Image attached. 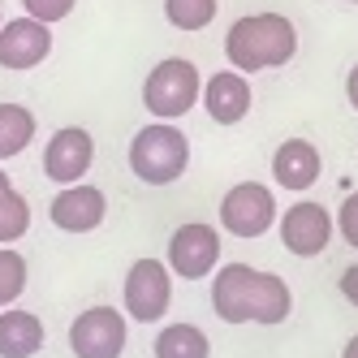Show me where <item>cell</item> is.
Masks as SVG:
<instances>
[{
    "mask_svg": "<svg viewBox=\"0 0 358 358\" xmlns=\"http://www.w3.org/2000/svg\"><path fill=\"white\" fill-rule=\"evenodd\" d=\"M199 95H203L199 65L186 61V57L160 61L156 69L147 73V83H143V104H147V113L156 117V121H177V117H186V113L199 104Z\"/></svg>",
    "mask_w": 358,
    "mask_h": 358,
    "instance_id": "4",
    "label": "cell"
},
{
    "mask_svg": "<svg viewBox=\"0 0 358 358\" xmlns=\"http://www.w3.org/2000/svg\"><path fill=\"white\" fill-rule=\"evenodd\" d=\"M52 52V27L31 13H22L0 27V69H35Z\"/></svg>",
    "mask_w": 358,
    "mask_h": 358,
    "instance_id": "11",
    "label": "cell"
},
{
    "mask_svg": "<svg viewBox=\"0 0 358 358\" xmlns=\"http://www.w3.org/2000/svg\"><path fill=\"white\" fill-rule=\"evenodd\" d=\"M125 311L117 306H87V311L69 324V350L73 358H121L125 354Z\"/></svg>",
    "mask_w": 358,
    "mask_h": 358,
    "instance_id": "6",
    "label": "cell"
},
{
    "mask_svg": "<svg viewBox=\"0 0 358 358\" xmlns=\"http://www.w3.org/2000/svg\"><path fill=\"white\" fill-rule=\"evenodd\" d=\"M52 224L61 234H91V229L104 224L108 216V199L99 186H87V182H73V186H61V194L52 199V208H48Z\"/></svg>",
    "mask_w": 358,
    "mask_h": 358,
    "instance_id": "12",
    "label": "cell"
},
{
    "mask_svg": "<svg viewBox=\"0 0 358 358\" xmlns=\"http://www.w3.org/2000/svg\"><path fill=\"white\" fill-rule=\"evenodd\" d=\"M0 27H5V17H0Z\"/></svg>",
    "mask_w": 358,
    "mask_h": 358,
    "instance_id": "27",
    "label": "cell"
},
{
    "mask_svg": "<svg viewBox=\"0 0 358 358\" xmlns=\"http://www.w3.org/2000/svg\"><path fill=\"white\" fill-rule=\"evenodd\" d=\"M276 229H280V242H285L289 255H298V259H315V255L328 250L332 234H337V216H332L324 203L298 199L294 208L276 220Z\"/></svg>",
    "mask_w": 358,
    "mask_h": 358,
    "instance_id": "9",
    "label": "cell"
},
{
    "mask_svg": "<svg viewBox=\"0 0 358 358\" xmlns=\"http://www.w3.org/2000/svg\"><path fill=\"white\" fill-rule=\"evenodd\" d=\"M320 173H324V156H320V147L315 143H306V138H285L276 147V156H272V177H276V186L280 190H311L320 182Z\"/></svg>",
    "mask_w": 358,
    "mask_h": 358,
    "instance_id": "13",
    "label": "cell"
},
{
    "mask_svg": "<svg viewBox=\"0 0 358 358\" xmlns=\"http://www.w3.org/2000/svg\"><path fill=\"white\" fill-rule=\"evenodd\" d=\"M220 268V234L203 220H186L169 238V272L182 280H203Z\"/></svg>",
    "mask_w": 358,
    "mask_h": 358,
    "instance_id": "8",
    "label": "cell"
},
{
    "mask_svg": "<svg viewBox=\"0 0 358 358\" xmlns=\"http://www.w3.org/2000/svg\"><path fill=\"white\" fill-rule=\"evenodd\" d=\"M164 17L177 31H203L216 17V0H164Z\"/></svg>",
    "mask_w": 358,
    "mask_h": 358,
    "instance_id": "18",
    "label": "cell"
},
{
    "mask_svg": "<svg viewBox=\"0 0 358 358\" xmlns=\"http://www.w3.org/2000/svg\"><path fill=\"white\" fill-rule=\"evenodd\" d=\"M341 298H345L350 306H358V264H350V268L341 272Z\"/></svg>",
    "mask_w": 358,
    "mask_h": 358,
    "instance_id": "23",
    "label": "cell"
},
{
    "mask_svg": "<svg viewBox=\"0 0 358 358\" xmlns=\"http://www.w3.org/2000/svg\"><path fill=\"white\" fill-rule=\"evenodd\" d=\"M35 113L27 104H0V164L22 156L35 138Z\"/></svg>",
    "mask_w": 358,
    "mask_h": 358,
    "instance_id": "17",
    "label": "cell"
},
{
    "mask_svg": "<svg viewBox=\"0 0 358 358\" xmlns=\"http://www.w3.org/2000/svg\"><path fill=\"white\" fill-rule=\"evenodd\" d=\"M212 311L224 324H285L294 311V294L276 272L250 264H224L212 272Z\"/></svg>",
    "mask_w": 358,
    "mask_h": 358,
    "instance_id": "1",
    "label": "cell"
},
{
    "mask_svg": "<svg viewBox=\"0 0 358 358\" xmlns=\"http://www.w3.org/2000/svg\"><path fill=\"white\" fill-rule=\"evenodd\" d=\"M91 160H95V138L83 125H61L43 147V177L57 186H73L91 173Z\"/></svg>",
    "mask_w": 358,
    "mask_h": 358,
    "instance_id": "10",
    "label": "cell"
},
{
    "mask_svg": "<svg viewBox=\"0 0 358 358\" xmlns=\"http://www.w3.org/2000/svg\"><path fill=\"white\" fill-rule=\"evenodd\" d=\"M298 52V31L285 13H246L224 35V57L242 73H264L289 65Z\"/></svg>",
    "mask_w": 358,
    "mask_h": 358,
    "instance_id": "2",
    "label": "cell"
},
{
    "mask_svg": "<svg viewBox=\"0 0 358 358\" xmlns=\"http://www.w3.org/2000/svg\"><path fill=\"white\" fill-rule=\"evenodd\" d=\"M190 169V138L173 121H151L130 138V173L147 186H173Z\"/></svg>",
    "mask_w": 358,
    "mask_h": 358,
    "instance_id": "3",
    "label": "cell"
},
{
    "mask_svg": "<svg viewBox=\"0 0 358 358\" xmlns=\"http://www.w3.org/2000/svg\"><path fill=\"white\" fill-rule=\"evenodd\" d=\"M9 190H13V182H9V173L0 169V194H9Z\"/></svg>",
    "mask_w": 358,
    "mask_h": 358,
    "instance_id": "26",
    "label": "cell"
},
{
    "mask_svg": "<svg viewBox=\"0 0 358 358\" xmlns=\"http://www.w3.org/2000/svg\"><path fill=\"white\" fill-rule=\"evenodd\" d=\"M341 358H358V337H350V341H345V350H341Z\"/></svg>",
    "mask_w": 358,
    "mask_h": 358,
    "instance_id": "25",
    "label": "cell"
},
{
    "mask_svg": "<svg viewBox=\"0 0 358 358\" xmlns=\"http://www.w3.org/2000/svg\"><path fill=\"white\" fill-rule=\"evenodd\" d=\"M276 220V199L264 182H238L220 199V229L234 238H264Z\"/></svg>",
    "mask_w": 358,
    "mask_h": 358,
    "instance_id": "7",
    "label": "cell"
},
{
    "mask_svg": "<svg viewBox=\"0 0 358 358\" xmlns=\"http://www.w3.org/2000/svg\"><path fill=\"white\" fill-rule=\"evenodd\" d=\"M125 315L134 324H160L173 306V276L164 259H134L130 272H125Z\"/></svg>",
    "mask_w": 358,
    "mask_h": 358,
    "instance_id": "5",
    "label": "cell"
},
{
    "mask_svg": "<svg viewBox=\"0 0 358 358\" xmlns=\"http://www.w3.org/2000/svg\"><path fill=\"white\" fill-rule=\"evenodd\" d=\"M337 229H341V242L358 250V190H350L341 199V212H337Z\"/></svg>",
    "mask_w": 358,
    "mask_h": 358,
    "instance_id": "22",
    "label": "cell"
},
{
    "mask_svg": "<svg viewBox=\"0 0 358 358\" xmlns=\"http://www.w3.org/2000/svg\"><path fill=\"white\" fill-rule=\"evenodd\" d=\"M43 350V320L22 306L0 311V358H35Z\"/></svg>",
    "mask_w": 358,
    "mask_h": 358,
    "instance_id": "15",
    "label": "cell"
},
{
    "mask_svg": "<svg viewBox=\"0 0 358 358\" xmlns=\"http://www.w3.org/2000/svg\"><path fill=\"white\" fill-rule=\"evenodd\" d=\"M350 5H358V0H350Z\"/></svg>",
    "mask_w": 358,
    "mask_h": 358,
    "instance_id": "28",
    "label": "cell"
},
{
    "mask_svg": "<svg viewBox=\"0 0 358 358\" xmlns=\"http://www.w3.org/2000/svg\"><path fill=\"white\" fill-rule=\"evenodd\" d=\"M156 358H212V341L199 324H169L156 332Z\"/></svg>",
    "mask_w": 358,
    "mask_h": 358,
    "instance_id": "16",
    "label": "cell"
},
{
    "mask_svg": "<svg viewBox=\"0 0 358 358\" xmlns=\"http://www.w3.org/2000/svg\"><path fill=\"white\" fill-rule=\"evenodd\" d=\"M345 99H350V108L358 113V65L350 69V78H345Z\"/></svg>",
    "mask_w": 358,
    "mask_h": 358,
    "instance_id": "24",
    "label": "cell"
},
{
    "mask_svg": "<svg viewBox=\"0 0 358 358\" xmlns=\"http://www.w3.org/2000/svg\"><path fill=\"white\" fill-rule=\"evenodd\" d=\"M73 5H78V0H22V9H27L31 17H39V22H48V27L61 22V17H69Z\"/></svg>",
    "mask_w": 358,
    "mask_h": 358,
    "instance_id": "21",
    "label": "cell"
},
{
    "mask_svg": "<svg viewBox=\"0 0 358 358\" xmlns=\"http://www.w3.org/2000/svg\"><path fill=\"white\" fill-rule=\"evenodd\" d=\"M27 289V259L13 246H0V311L13 306Z\"/></svg>",
    "mask_w": 358,
    "mask_h": 358,
    "instance_id": "19",
    "label": "cell"
},
{
    "mask_svg": "<svg viewBox=\"0 0 358 358\" xmlns=\"http://www.w3.org/2000/svg\"><path fill=\"white\" fill-rule=\"evenodd\" d=\"M27 229H31V203L22 199L17 190L0 194V246L17 242L22 234H27Z\"/></svg>",
    "mask_w": 358,
    "mask_h": 358,
    "instance_id": "20",
    "label": "cell"
},
{
    "mask_svg": "<svg viewBox=\"0 0 358 358\" xmlns=\"http://www.w3.org/2000/svg\"><path fill=\"white\" fill-rule=\"evenodd\" d=\"M203 108L216 125H238L246 113H250V83L242 69H220L203 83Z\"/></svg>",
    "mask_w": 358,
    "mask_h": 358,
    "instance_id": "14",
    "label": "cell"
}]
</instances>
